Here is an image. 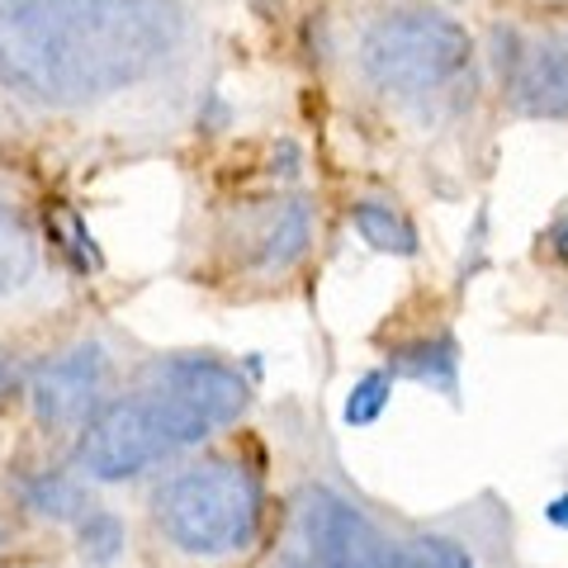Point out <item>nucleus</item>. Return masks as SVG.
I'll return each instance as SVG.
<instances>
[{
    "instance_id": "f257e3e1",
    "label": "nucleus",
    "mask_w": 568,
    "mask_h": 568,
    "mask_svg": "<svg viewBox=\"0 0 568 568\" xmlns=\"http://www.w3.org/2000/svg\"><path fill=\"white\" fill-rule=\"evenodd\" d=\"M175 43L171 0H0V91L81 110L148 81Z\"/></svg>"
},
{
    "instance_id": "f03ea898",
    "label": "nucleus",
    "mask_w": 568,
    "mask_h": 568,
    "mask_svg": "<svg viewBox=\"0 0 568 568\" xmlns=\"http://www.w3.org/2000/svg\"><path fill=\"white\" fill-rule=\"evenodd\" d=\"M156 526L185 555H233L256 540L261 526V484L237 459H209L156 493Z\"/></svg>"
},
{
    "instance_id": "7ed1b4c3",
    "label": "nucleus",
    "mask_w": 568,
    "mask_h": 568,
    "mask_svg": "<svg viewBox=\"0 0 568 568\" xmlns=\"http://www.w3.org/2000/svg\"><path fill=\"white\" fill-rule=\"evenodd\" d=\"M474 67V39L446 14L403 10L384 14L361 39V71L394 100H432Z\"/></svg>"
},
{
    "instance_id": "20e7f679",
    "label": "nucleus",
    "mask_w": 568,
    "mask_h": 568,
    "mask_svg": "<svg viewBox=\"0 0 568 568\" xmlns=\"http://www.w3.org/2000/svg\"><path fill=\"white\" fill-rule=\"evenodd\" d=\"M213 426L190 413L185 403H175L162 388H148L142 398H114L85 422L81 436V469L95 474L100 484H123L142 469H152L156 459H166L185 446H200Z\"/></svg>"
},
{
    "instance_id": "39448f33",
    "label": "nucleus",
    "mask_w": 568,
    "mask_h": 568,
    "mask_svg": "<svg viewBox=\"0 0 568 568\" xmlns=\"http://www.w3.org/2000/svg\"><path fill=\"white\" fill-rule=\"evenodd\" d=\"M280 568H394V549L361 507L323 484H308L294 493Z\"/></svg>"
},
{
    "instance_id": "423d86ee",
    "label": "nucleus",
    "mask_w": 568,
    "mask_h": 568,
    "mask_svg": "<svg viewBox=\"0 0 568 568\" xmlns=\"http://www.w3.org/2000/svg\"><path fill=\"white\" fill-rule=\"evenodd\" d=\"M110 394V355L100 342H81L62 355H48V361L33 365L29 379V398H33V417L52 432H71V426H85Z\"/></svg>"
},
{
    "instance_id": "0eeeda50",
    "label": "nucleus",
    "mask_w": 568,
    "mask_h": 568,
    "mask_svg": "<svg viewBox=\"0 0 568 568\" xmlns=\"http://www.w3.org/2000/svg\"><path fill=\"white\" fill-rule=\"evenodd\" d=\"M152 388H162L175 403H185L190 413H200L209 426H233L246 403H252V384H246L237 369H227L219 361H200V355H181V361H156Z\"/></svg>"
},
{
    "instance_id": "6e6552de",
    "label": "nucleus",
    "mask_w": 568,
    "mask_h": 568,
    "mask_svg": "<svg viewBox=\"0 0 568 568\" xmlns=\"http://www.w3.org/2000/svg\"><path fill=\"white\" fill-rule=\"evenodd\" d=\"M503 67L507 104L526 119H568V52L545 43H521L511 33V52L497 58Z\"/></svg>"
},
{
    "instance_id": "1a4fd4ad",
    "label": "nucleus",
    "mask_w": 568,
    "mask_h": 568,
    "mask_svg": "<svg viewBox=\"0 0 568 568\" xmlns=\"http://www.w3.org/2000/svg\"><path fill=\"white\" fill-rule=\"evenodd\" d=\"M313 237V213L304 200H284L271 213V227L261 233V265L265 271H284L304 256V246Z\"/></svg>"
},
{
    "instance_id": "9d476101",
    "label": "nucleus",
    "mask_w": 568,
    "mask_h": 568,
    "mask_svg": "<svg viewBox=\"0 0 568 568\" xmlns=\"http://www.w3.org/2000/svg\"><path fill=\"white\" fill-rule=\"evenodd\" d=\"M351 227L365 237V246H375L384 256H417V227L403 219L398 209H388L379 200H361L351 209Z\"/></svg>"
},
{
    "instance_id": "9b49d317",
    "label": "nucleus",
    "mask_w": 568,
    "mask_h": 568,
    "mask_svg": "<svg viewBox=\"0 0 568 568\" xmlns=\"http://www.w3.org/2000/svg\"><path fill=\"white\" fill-rule=\"evenodd\" d=\"M33 265H39V246H33L29 227L20 223V213L0 204V298H10L14 290H24Z\"/></svg>"
},
{
    "instance_id": "f8f14e48",
    "label": "nucleus",
    "mask_w": 568,
    "mask_h": 568,
    "mask_svg": "<svg viewBox=\"0 0 568 568\" xmlns=\"http://www.w3.org/2000/svg\"><path fill=\"white\" fill-rule=\"evenodd\" d=\"M388 375H407V379H422L440 388V394H455V346L440 336V342H417V346H403L394 351V369Z\"/></svg>"
},
{
    "instance_id": "ddd939ff",
    "label": "nucleus",
    "mask_w": 568,
    "mask_h": 568,
    "mask_svg": "<svg viewBox=\"0 0 568 568\" xmlns=\"http://www.w3.org/2000/svg\"><path fill=\"white\" fill-rule=\"evenodd\" d=\"M29 497V507L39 511V517L48 521H85L91 517V497H85L81 484H71L67 474H43V478H33V484L24 488Z\"/></svg>"
},
{
    "instance_id": "4468645a",
    "label": "nucleus",
    "mask_w": 568,
    "mask_h": 568,
    "mask_svg": "<svg viewBox=\"0 0 568 568\" xmlns=\"http://www.w3.org/2000/svg\"><path fill=\"white\" fill-rule=\"evenodd\" d=\"M394 568H474L469 549L446 536H417L394 555Z\"/></svg>"
},
{
    "instance_id": "2eb2a0df",
    "label": "nucleus",
    "mask_w": 568,
    "mask_h": 568,
    "mask_svg": "<svg viewBox=\"0 0 568 568\" xmlns=\"http://www.w3.org/2000/svg\"><path fill=\"white\" fill-rule=\"evenodd\" d=\"M388 394H394V375L388 369H369V375L355 379L351 398H346V426H369L384 407H388Z\"/></svg>"
},
{
    "instance_id": "dca6fc26",
    "label": "nucleus",
    "mask_w": 568,
    "mask_h": 568,
    "mask_svg": "<svg viewBox=\"0 0 568 568\" xmlns=\"http://www.w3.org/2000/svg\"><path fill=\"white\" fill-rule=\"evenodd\" d=\"M81 549L91 564H114L119 549H123V521L114 517V511H91V517L81 521Z\"/></svg>"
},
{
    "instance_id": "f3484780",
    "label": "nucleus",
    "mask_w": 568,
    "mask_h": 568,
    "mask_svg": "<svg viewBox=\"0 0 568 568\" xmlns=\"http://www.w3.org/2000/svg\"><path fill=\"white\" fill-rule=\"evenodd\" d=\"M549 246H555V256L568 265V213H564L555 227H549Z\"/></svg>"
},
{
    "instance_id": "a211bd4d",
    "label": "nucleus",
    "mask_w": 568,
    "mask_h": 568,
    "mask_svg": "<svg viewBox=\"0 0 568 568\" xmlns=\"http://www.w3.org/2000/svg\"><path fill=\"white\" fill-rule=\"evenodd\" d=\"M545 521H549V526H559V530H568V493L555 497V503L545 507Z\"/></svg>"
},
{
    "instance_id": "6ab92c4d",
    "label": "nucleus",
    "mask_w": 568,
    "mask_h": 568,
    "mask_svg": "<svg viewBox=\"0 0 568 568\" xmlns=\"http://www.w3.org/2000/svg\"><path fill=\"white\" fill-rule=\"evenodd\" d=\"M6 388H10V361L0 355V394H6Z\"/></svg>"
},
{
    "instance_id": "aec40b11",
    "label": "nucleus",
    "mask_w": 568,
    "mask_h": 568,
    "mask_svg": "<svg viewBox=\"0 0 568 568\" xmlns=\"http://www.w3.org/2000/svg\"><path fill=\"white\" fill-rule=\"evenodd\" d=\"M540 6H555V10H568V0H540Z\"/></svg>"
}]
</instances>
